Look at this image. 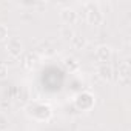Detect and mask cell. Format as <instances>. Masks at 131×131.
Returning <instances> with one entry per match:
<instances>
[{
  "instance_id": "3957f363",
  "label": "cell",
  "mask_w": 131,
  "mask_h": 131,
  "mask_svg": "<svg viewBox=\"0 0 131 131\" xmlns=\"http://www.w3.org/2000/svg\"><path fill=\"white\" fill-rule=\"evenodd\" d=\"M60 19L63 20V23L67 26H70V25L77 22V13L71 8H65V9L60 11Z\"/></svg>"
},
{
  "instance_id": "52a82bcc",
  "label": "cell",
  "mask_w": 131,
  "mask_h": 131,
  "mask_svg": "<svg viewBox=\"0 0 131 131\" xmlns=\"http://www.w3.org/2000/svg\"><path fill=\"white\" fill-rule=\"evenodd\" d=\"M37 63H39V56L36 52H28L23 57V65H25L26 68H34Z\"/></svg>"
},
{
  "instance_id": "30bf717a",
  "label": "cell",
  "mask_w": 131,
  "mask_h": 131,
  "mask_svg": "<svg viewBox=\"0 0 131 131\" xmlns=\"http://www.w3.org/2000/svg\"><path fill=\"white\" fill-rule=\"evenodd\" d=\"M74 34H76V32H74L70 26H67V25H65V26L60 29V36H62L63 39H67V40H71V37H73Z\"/></svg>"
},
{
  "instance_id": "8992f818",
  "label": "cell",
  "mask_w": 131,
  "mask_h": 131,
  "mask_svg": "<svg viewBox=\"0 0 131 131\" xmlns=\"http://www.w3.org/2000/svg\"><path fill=\"white\" fill-rule=\"evenodd\" d=\"M113 73H114V71H113V68L110 67L108 63H102L100 67L97 68V74H99L103 80H110V79L113 77Z\"/></svg>"
},
{
  "instance_id": "7a4b0ae2",
  "label": "cell",
  "mask_w": 131,
  "mask_h": 131,
  "mask_svg": "<svg viewBox=\"0 0 131 131\" xmlns=\"http://www.w3.org/2000/svg\"><path fill=\"white\" fill-rule=\"evenodd\" d=\"M94 105V97H93V94H90V93H82V94H79L77 96V99H76V106L79 108V110H90L91 106Z\"/></svg>"
},
{
  "instance_id": "4fadbf2b",
  "label": "cell",
  "mask_w": 131,
  "mask_h": 131,
  "mask_svg": "<svg viewBox=\"0 0 131 131\" xmlns=\"http://www.w3.org/2000/svg\"><path fill=\"white\" fill-rule=\"evenodd\" d=\"M119 73H120V76L128 77V63H123V65H122V67L119 68Z\"/></svg>"
},
{
  "instance_id": "7c38bea8",
  "label": "cell",
  "mask_w": 131,
  "mask_h": 131,
  "mask_svg": "<svg viewBox=\"0 0 131 131\" xmlns=\"http://www.w3.org/2000/svg\"><path fill=\"white\" fill-rule=\"evenodd\" d=\"M6 74H8V67H6V63L0 62V79H5Z\"/></svg>"
},
{
  "instance_id": "8fae6325",
  "label": "cell",
  "mask_w": 131,
  "mask_h": 131,
  "mask_svg": "<svg viewBox=\"0 0 131 131\" xmlns=\"http://www.w3.org/2000/svg\"><path fill=\"white\" fill-rule=\"evenodd\" d=\"M6 39H8V28L3 23H0V42L6 40Z\"/></svg>"
},
{
  "instance_id": "5b68a950",
  "label": "cell",
  "mask_w": 131,
  "mask_h": 131,
  "mask_svg": "<svg viewBox=\"0 0 131 131\" xmlns=\"http://www.w3.org/2000/svg\"><path fill=\"white\" fill-rule=\"evenodd\" d=\"M6 49H8V52L13 57L20 56V52H22V43H20V40L19 39H11L8 42V45H6Z\"/></svg>"
},
{
  "instance_id": "ba28073f",
  "label": "cell",
  "mask_w": 131,
  "mask_h": 131,
  "mask_svg": "<svg viewBox=\"0 0 131 131\" xmlns=\"http://www.w3.org/2000/svg\"><path fill=\"white\" fill-rule=\"evenodd\" d=\"M85 37L83 36H80V34H74L73 37H71V45L76 48V49H82L83 46H85Z\"/></svg>"
},
{
  "instance_id": "277c9868",
  "label": "cell",
  "mask_w": 131,
  "mask_h": 131,
  "mask_svg": "<svg viewBox=\"0 0 131 131\" xmlns=\"http://www.w3.org/2000/svg\"><path fill=\"white\" fill-rule=\"evenodd\" d=\"M96 59L99 62H102V63H106L111 59V48L106 46V45L97 46V49H96Z\"/></svg>"
},
{
  "instance_id": "6da1fadb",
  "label": "cell",
  "mask_w": 131,
  "mask_h": 131,
  "mask_svg": "<svg viewBox=\"0 0 131 131\" xmlns=\"http://www.w3.org/2000/svg\"><path fill=\"white\" fill-rule=\"evenodd\" d=\"M85 13H86V20L91 25H99L103 20V14L99 9V6L96 3H86L85 5Z\"/></svg>"
},
{
  "instance_id": "9c48e42d",
  "label": "cell",
  "mask_w": 131,
  "mask_h": 131,
  "mask_svg": "<svg viewBox=\"0 0 131 131\" xmlns=\"http://www.w3.org/2000/svg\"><path fill=\"white\" fill-rule=\"evenodd\" d=\"M63 65H65V67H67L70 71H76V70L79 68V62H77L74 57H67V59L63 60Z\"/></svg>"
}]
</instances>
